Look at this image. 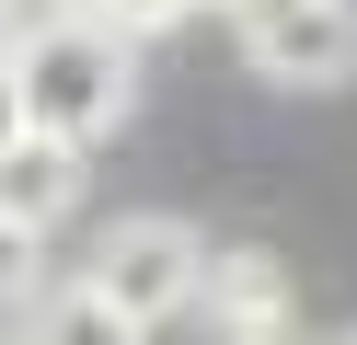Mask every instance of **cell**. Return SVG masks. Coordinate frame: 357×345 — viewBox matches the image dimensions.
Listing matches in <instances>:
<instances>
[{
	"label": "cell",
	"mask_w": 357,
	"mask_h": 345,
	"mask_svg": "<svg viewBox=\"0 0 357 345\" xmlns=\"http://www.w3.org/2000/svg\"><path fill=\"white\" fill-rule=\"evenodd\" d=\"M12 81H24V127L35 138L104 150V138L139 115V46L104 35V23H58V35L12 46Z\"/></svg>",
	"instance_id": "6da1fadb"
},
{
	"label": "cell",
	"mask_w": 357,
	"mask_h": 345,
	"mask_svg": "<svg viewBox=\"0 0 357 345\" xmlns=\"http://www.w3.org/2000/svg\"><path fill=\"white\" fill-rule=\"evenodd\" d=\"M81 276H93L127 322H173V311H196V288H208V230L173 219V207H127V219L93 230Z\"/></svg>",
	"instance_id": "7a4b0ae2"
},
{
	"label": "cell",
	"mask_w": 357,
	"mask_h": 345,
	"mask_svg": "<svg viewBox=\"0 0 357 345\" xmlns=\"http://www.w3.org/2000/svg\"><path fill=\"white\" fill-rule=\"evenodd\" d=\"M242 69L265 92H346L357 81V0H242Z\"/></svg>",
	"instance_id": "3957f363"
},
{
	"label": "cell",
	"mask_w": 357,
	"mask_h": 345,
	"mask_svg": "<svg viewBox=\"0 0 357 345\" xmlns=\"http://www.w3.org/2000/svg\"><path fill=\"white\" fill-rule=\"evenodd\" d=\"M208 345H254V334H300V288L265 242H208V288H196Z\"/></svg>",
	"instance_id": "277c9868"
},
{
	"label": "cell",
	"mask_w": 357,
	"mask_h": 345,
	"mask_svg": "<svg viewBox=\"0 0 357 345\" xmlns=\"http://www.w3.org/2000/svg\"><path fill=\"white\" fill-rule=\"evenodd\" d=\"M81 184H93V150H70V138H35V127H24L12 150H0V219L47 242V230L81 207Z\"/></svg>",
	"instance_id": "5b68a950"
},
{
	"label": "cell",
	"mask_w": 357,
	"mask_h": 345,
	"mask_svg": "<svg viewBox=\"0 0 357 345\" xmlns=\"http://www.w3.org/2000/svg\"><path fill=\"white\" fill-rule=\"evenodd\" d=\"M24 345H150V322H127L93 276H58V288H35V334Z\"/></svg>",
	"instance_id": "8992f818"
},
{
	"label": "cell",
	"mask_w": 357,
	"mask_h": 345,
	"mask_svg": "<svg viewBox=\"0 0 357 345\" xmlns=\"http://www.w3.org/2000/svg\"><path fill=\"white\" fill-rule=\"evenodd\" d=\"M58 23H93V12H81V0H0V58L35 46V35H58Z\"/></svg>",
	"instance_id": "52a82bcc"
},
{
	"label": "cell",
	"mask_w": 357,
	"mask_h": 345,
	"mask_svg": "<svg viewBox=\"0 0 357 345\" xmlns=\"http://www.w3.org/2000/svg\"><path fill=\"white\" fill-rule=\"evenodd\" d=\"M81 12H93L104 35H127V46H139V35H162V23H185L196 0H81Z\"/></svg>",
	"instance_id": "ba28073f"
},
{
	"label": "cell",
	"mask_w": 357,
	"mask_h": 345,
	"mask_svg": "<svg viewBox=\"0 0 357 345\" xmlns=\"http://www.w3.org/2000/svg\"><path fill=\"white\" fill-rule=\"evenodd\" d=\"M35 253H47L35 230H12V219H0V311H24V299H35Z\"/></svg>",
	"instance_id": "9c48e42d"
},
{
	"label": "cell",
	"mask_w": 357,
	"mask_h": 345,
	"mask_svg": "<svg viewBox=\"0 0 357 345\" xmlns=\"http://www.w3.org/2000/svg\"><path fill=\"white\" fill-rule=\"evenodd\" d=\"M24 138V81H12V58H0V150Z\"/></svg>",
	"instance_id": "30bf717a"
},
{
	"label": "cell",
	"mask_w": 357,
	"mask_h": 345,
	"mask_svg": "<svg viewBox=\"0 0 357 345\" xmlns=\"http://www.w3.org/2000/svg\"><path fill=\"white\" fill-rule=\"evenodd\" d=\"M254 345H300V334H254Z\"/></svg>",
	"instance_id": "8fae6325"
},
{
	"label": "cell",
	"mask_w": 357,
	"mask_h": 345,
	"mask_svg": "<svg viewBox=\"0 0 357 345\" xmlns=\"http://www.w3.org/2000/svg\"><path fill=\"white\" fill-rule=\"evenodd\" d=\"M334 345H357V322H346V334H334Z\"/></svg>",
	"instance_id": "7c38bea8"
}]
</instances>
